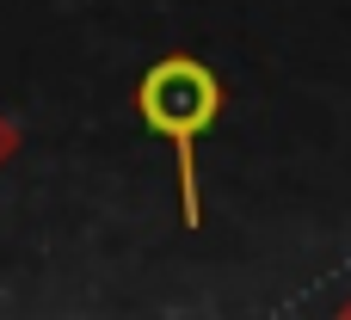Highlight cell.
Wrapping results in <instances>:
<instances>
[{"label":"cell","mask_w":351,"mask_h":320,"mask_svg":"<svg viewBox=\"0 0 351 320\" xmlns=\"http://www.w3.org/2000/svg\"><path fill=\"white\" fill-rule=\"evenodd\" d=\"M228 86L204 56H160L136 80V123L173 148V179H179V222L204 228V191H197V142L222 123Z\"/></svg>","instance_id":"1"}]
</instances>
